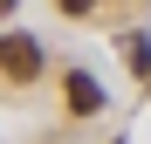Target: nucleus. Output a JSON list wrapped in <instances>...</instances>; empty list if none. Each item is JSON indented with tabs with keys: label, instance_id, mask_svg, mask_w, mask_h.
<instances>
[{
	"label": "nucleus",
	"instance_id": "obj_1",
	"mask_svg": "<svg viewBox=\"0 0 151 144\" xmlns=\"http://www.w3.org/2000/svg\"><path fill=\"white\" fill-rule=\"evenodd\" d=\"M0 69H7L14 82H35V76H41V41H35V34H21V28H14V34H0Z\"/></svg>",
	"mask_w": 151,
	"mask_h": 144
},
{
	"label": "nucleus",
	"instance_id": "obj_2",
	"mask_svg": "<svg viewBox=\"0 0 151 144\" xmlns=\"http://www.w3.org/2000/svg\"><path fill=\"white\" fill-rule=\"evenodd\" d=\"M62 89H69V110L76 117H96V110H103V89H96V76H83V69H69Z\"/></svg>",
	"mask_w": 151,
	"mask_h": 144
},
{
	"label": "nucleus",
	"instance_id": "obj_3",
	"mask_svg": "<svg viewBox=\"0 0 151 144\" xmlns=\"http://www.w3.org/2000/svg\"><path fill=\"white\" fill-rule=\"evenodd\" d=\"M124 62H131V76H151V41L144 34H124Z\"/></svg>",
	"mask_w": 151,
	"mask_h": 144
}]
</instances>
